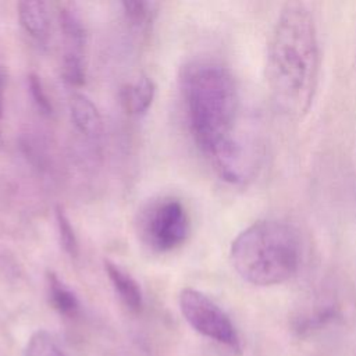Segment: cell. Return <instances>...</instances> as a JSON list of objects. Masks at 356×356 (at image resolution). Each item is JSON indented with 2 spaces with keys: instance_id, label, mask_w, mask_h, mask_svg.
Segmentation results:
<instances>
[{
  "instance_id": "obj_3",
  "label": "cell",
  "mask_w": 356,
  "mask_h": 356,
  "mask_svg": "<svg viewBox=\"0 0 356 356\" xmlns=\"http://www.w3.org/2000/svg\"><path fill=\"white\" fill-rule=\"evenodd\" d=\"M229 259L243 281L256 286H273L286 282L299 271L303 243L292 224L259 220L235 236Z\"/></svg>"
},
{
  "instance_id": "obj_7",
  "label": "cell",
  "mask_w": 356,
  "mask_h": 356,
  "mask_svg": "<svg viewBox=\"0 0 356 356\" xmlns=\"http://www.w3.org/2000/svg\"><path fill=\"white\" fill-rule=\"evenodd\" d=\"M104 270L124 305L135 313L140 312L143 299L138 282L111 260H104Z\"/></svg>"
},
{
  "instance_id": "obj_13",
  "label": "cell",
  "mask_w": 356,
  "mask_h": 356,
  "mask_svg": "<svg viewBox=\"0 0 356 356\" xmlns=\"http://www.w3.org/2000/svg\"><path fill=\"white\" fill-rule=\"evenodd\" d=\"M56 224H57V231H58V239H60V243H61L64 252L70 257H76L78 252H79L78 239H76L75 231H74L67 214L64 213L63 207H60V206L56 207Z\"/></svg>"
},
{
  "instance_id": "obj_10",
  "label": "cell",
  "mask_w": 356,
  "mask_h": 356,
  "mask_svg": "<svg viewBox=\"0 0 356 356\" xmlns=\"http://www.w3.org/2000/svg\"><path fill=\"white\" fill-rule=\"evenodd\" d=\"M18 18L22 28L35 39L44 40L49 35V14L43 1H19Z\"/></svg>"
},
{
  "instance_id": "obj_11",
  "label": "cell",
  "mask_w": 356,
  "mask_h": 356,
  "mask_svg": "<svg viewBox=\"0 0 356 356\" xmlns=\"http://www.w3.org/2000/svg\"><path fill=\"white\" fill-rule=\"evenodd\" d=\"M60 26L65 39V51L83 54L86 31L81 17L72 7H63L60 10Z\"/></svg>"
},
{
  "instance_id": "obj_5",
  "label": "cell",
  "mask_w": 356,
  "mask_h": 356,
  "mask_svg": "<svg viewBox=\"0 0 356 356\" xmlns=\"http://www.w3.org/2000/svg\"><path fill=\"white\" fill-rule=\"evenodd\" d=\"M142 231L154 250L168 252L182 245L189 234V220L181 202L164 199L153 204L143 216Z\"/></svg>"
},
{
  "instance_id": "obj_8",
  "label": "cell",
  "mask_w": 356,
  "mask_h": 356,
  "mask_svg": "<svg viewBox=\"0 0 356 356\" xmlns=\"http://www.w3.org/2000/svg\"><path fill=\"white\" fill-rule=\"evenodd\" d=\"M156 86L152 78L140 75L134 83H128L121 89V103L129 114H143L152 106Z\"/></svg>"
},
{
  "instance_id": "obj_15",
  "label": "cell",
  "mask_w": 356,
  "mask_h": 356,
  "mask_svg": "<svg viewBox=\"0 0 356 356\" xmlns=\"http://www.w3.org/2000/svg\"><path fill=\"white\" fill-rule=\"evenodd\" d=\"M26 353L28 356H65L46 331H38L31 337Z\"/></svg>"
},
{
  "instance_id": "obj_4",
  "label": "cell",
  "mask_w": 356,
  "mask_h": 356,
  "mask_svg": "<svg viewBox=\"0 0 356 356\" xmlns=\"http://www.w3.org/2000/svg\"><path fill=\"white\" fill-rule=\"evenodd\" d=\"M179 309L189 325L199 334L239 350V338L232 321L209 296L197 289L184 288L179 293Z\"/></svg>"
},
{
  "instance_id": "obj_14",
  "label": "cell",
  "mask_w": 356,
  "mask_h": 356,
  "mask_svg": "<svg viewBox=\"0 0 356 356\" xmlns=\"http://www.w3.org/2000/svg\"><path fill=\"white\" fill-rule=\"evenodd\" d=\"M83 54H76V53H64L63 58V76L64 79L74 85V86H81L85 83V63H83Z\"/></svg>"
},
{
  "instance_id": "obj_18",
  "label": "cell",
  "mask_w": 356,
  "mask_h": 356,
  "mask_svg": "<svg viewBox=\"0 0 356 356\" xmlns=\"http://www.w3.org/2000/svg\"><path fill=\"white\" fill-rule=\"evenodd\" d=\"M3 90H4V72L0 68V115H1V108H3Z\"/></svg>"
},
{
  "instance_id": "obj_16",
  "label": "cell",
  "mask_w": 356,
  "mask_h": 356,
  "mask_svg": "<svg viewBox=\"0 0 356 356\" xmlns=\"http://www.w3.org/2000/svg\"><path fill=\"white\" fill-rule=\"evenodd\" d=\"M124 14L127 19L134 25H143L149 19L152 14V3L143 0H134V1H122L121 3Z\"/></svg>"
},
{
  "instance_id": "obj_12",
  "label": "cell",
  "mask_w": 356,
  "mask_h": 356,
  "mask_svg": "<svg viewBox=\"0 0 356 356\" xmlns=\"http://www.w3.org/2000/svg\"><path fill=\"white\" fill-rule=\"evenodd\" d=\"M46 280L53 306L64 316H75L79 310V302L75 293L53 271H47Z\"/></svg>"
},
{
  "instance_id": "obj_1",
  "label": "cell",
  "mask_w": 356,
  "mask_h": 356,
  "mask_svg": "<svg viewBox=\"0 0 356 356\" xmlns=\"http://www.w3.org/2000/svg\"><path fill=\"white\" fill-rule=\"evenodd\" d=\"M182 92L196 145L222 179L231 184L246 181L254 157L235 134L239 96L229 70L213 61L193 63L184 71Z\"/></svg>"
},
{
  "instance_id": "obj_6",
  "label": "cell",
  "mask_w": 356,
  "mask_h": 356,
  "mask_svg": "<svg viewBox=\"0 0 356 356\" xmlns=\"http://www.w3.org/2000/svg\"><path fill=\"white\" fill-rule=\"evenodd\" d=\"M70 111L72 122L81 134L88 138H97L102 134V117L88 96L74 95L70 102Z\"/></svg>"
},
{
  "instance_id": "obj_2",
  "label": "cell",
  "mask_w": 356,
  "mask_h": 356,
  "mask_svg": "<svg viewBox=\"0 0 356 356\" xmlns=\"http://www.w3.org/2000/svg\"><path fill=\"white\" fill-rule=\"evenodd\" d=\"M320 49L314 18L306 4L281 8L267 47L266 78L274 106L289 118L310 108L318 83Z\"/></svg>"
},
{
  "instance_id": "obj_17",
  "label": "cell",
  "mask_w": 356,
  "mask_h": 356,
  "mask_svg": "<svg viewBox=\"0 0 356 356\" xmlns=\"http://www.w3.org/2000/svg\"><path fill=\"white\" fill-rule=\"evenodd\" d=\"M28 86H29V92L31 96L36 104V107L43 113V114H51L53 111V106L44 92V88L42 85L40 78L36 74H29L28 76Z\"/></svg>"
},
{
  "instance_id": "obj_9",
  "label": "cell",
  "mask_w": 356,
  "mask_h": 356,
  "mask_svg": "<svg viewBox=\"0 0 356 356\" xmlns=\"http://www.w3.org/2000/svg\"><path fill=\"white\" fill-rule=\"evenodd\" d=\"M338 314V306L334 299H330L323 295V298H317L313 303L307 305L296 317H295V328L299 332L310 331L323 327L330 320L335 318Z\"/></svg>"
}]
</instances>
